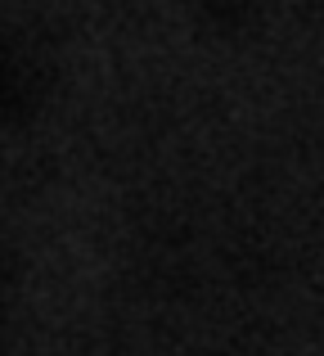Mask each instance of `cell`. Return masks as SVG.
<instances>
[{
	"label": "cell",
	"instance_id": "obj_1",
	"mask_svg": "<svg viewBox=\"0 0 324 356\" xmlns=\"http://www.w3.org/2000/svg\"><path fill=\"white\" fill-rule=\"evenodd\" d=\"M45 95V63L27 41H0V113L23 118Z\"/></svg>",
	"mask_w": 324,
	"mask_h": 356
},
{
	"label": "cell",
	"instance_id": "obj_2",
	"mask_svg": "<svg viewBox=\"0 0 324 356\" xmlns=\"http://www.w3.org/2000/svg\"><path fill=\"white\" fill-rule=\"evenodd\" d=\"M198 5H203V14H207L216 27H239V23L253 18L257 0H198Z\"/></svg>",
	"mask_w": 324,
	"mask_h": 356
}]
</instances>
